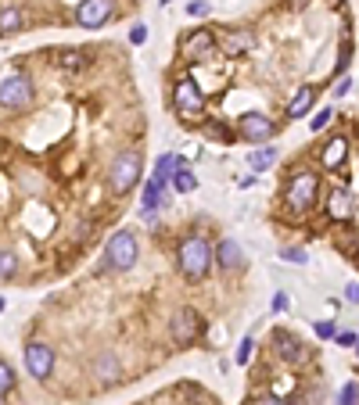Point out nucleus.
<instances>
[{
    "instance_id": "obj_2",
    "label": "nucleus",
    "mask_w": 359,
    "mask_h": 405,
    "mask_svg": "<svg viewBox=\"0 0 359 405\" xmlns=\"http://www.w3.org/2000/svg\"><path fill=\"white\" fill-rule=\"evenodd\" d=\"M316 194H320V176L313 169H298L291 179H287V191H284V201L291 212H306L316 205Z\"/></svg>"
},
{
    "instance_id": "obj_36",
    "label": "nucleus",
    "mask_w": 359,
    "mask_h": 405,
    "mask_svg": "<svg viewBox=\"0 0 359 405\" xmlns=\"http://www.w3.org/2000/svg\"><path fill=\"white\" fill-rule=\"evenodd\" d=\"M345 301H348V305H359V284H348V287H345Z\"/></svg>"
},
{
    "instance_id": "obj_6",
    "label": "nucleus",
    "mask_w": 359,
    "mask_h": 405,
    "mask_svg": "<svg viewBox=\"0 0 359 405\" xmlns=\"http://www.w3.org/2000/svg\"><path fill=\"white\" fill-rule=\"evenodd\" d=\"M237 137L255 144V147H262L266 140L277 137V122L269 118V115H262V111H248V115L237 118Z\"/></svg>"
},
{
    "instance_id": "obj_44",
    "label": "nucleus",
    "mask_w": 359,
    "mask_h": 405,
    "mask_svg": "<svg viewBox=\"0 0 359 405\" xmlns=\"http://www.w3.org/2000/svg\"><path fill=\"white\" fill-rule=\"evenodd\" d=\"M355 352H359V348H355Z\"/></svg>"
},
{
    "instance_id": "obj_45",
    "label": "nucleus",
    "mask_w": 359,
    "mask_h": 405,
    "mask_svg": "<svg viewBox=\"0 0 359 405\" xmlns=\"http://www.w3.org/2000/svg\"><path fill=\"white\" fill-rule=\"evenodd\" d=\"M355 262H359V259H355Z\"/></svg>"
},
{
    "instance_id": "obj_39",
    "label": "nucleus",
    "mask_w": 359,
    "mask_h": 405,
    "mask_svg": "<svg viewBox=\"0 0 359 405\" xmlns=\"http://www.w3.org/2000/svg\"><path fill=\"white\" fill-rule=\"evenodd\" d=\"M287 4H291V8H306V0H287Z\"/></svg>"
},
{
    "instance_id": "obj_10",
    "label": "nucleus",
    "mask_w": 359,
    "mask_h": 405,
    "mask_svg": "<svg viewBox=\"0 0 359 405\" xmlns=\"http://www.w3.org/2000/svg\"><path fill=\"white\" fill-rule=\"evenodd\" d=\"M111 15H115V0H83L76 8V22L83 29H101Z\"/></svg>"
},
{
    "instance_id": "obj_5",
    "label": "nucleus",
    "mask_w": 359,
    "mask_h": 405,
    "mask_svg": "<svg viewBox=\"0 0 359 405\" xmlns=\"http://www.w3.org/2000/svg\"><path fill=\"white\" fill-rule=\"evenodd\" d=\"M36 97V90H33V79L22 76V72H11L0 79V108H8V111H22L29 108Z\"/></svg>"
},
{
    "instance_id": "obj_13",
    "label": "nucleus",
    "mask_w": 359,
    "mask_h": 405,
    "mask_svg": "<svg viewBox=\"0 0 359 405\" xmlns=\"http://www.w3.org/2000/svg\"><path fill=\"white\" fill-rule=\"evenodd\" d=\"M273 341H277V352H280V359H287L291 366H298V362H306V359H309L306 345H302V341H298L294 334L277 330V334H273Z\"/></svg>"
},
{
    "instance_id": "obj_20",
    "label": "nucleus",
    "mask_w": 359,
    "mask_h": 405,
    "mask_svg": "<svg viewBox=\"0 0 359 405\" xmlns=\"http://www.w3.org/2000/svg\"><path fill=\"white\" fill-rule=\"evenodd\" d=\"M273 162H277V147H259V151H252L248 154V165L255 169V172H266V169H273Z\"/></svg>"
},
{
    "instance_id": "obj_41",
    "label": "nucleus",
    "mask_w": 359,
    "mask_h": 405,
    "mask_svg": "<svg viewBox=\"0 0 359 405\" xmlns=\"http://www.w3.org/2000/svg\"><path fill=\"white\" fill-rule=\"evenodd\" d=\"M162 4H172V0H162Z\"/></svg>"
},
{
    "instance_id": "obj_17",
    "label": "nucleus",
    "mask_w": 359,
    "mask_h": 405,
    "mask_svg": "<svg viewBox=\"0 0 359 405\" xmlns=\"http://www.w3.org/2000/svg\"><path fill=\"white\" fill-rule=\"evenodd\" d=\"M165 186L169 183H162L158 176H151L144 183V208H140V215H151L155 208H162V198H165Z\"/></svg>"
},
{
    "instance_id": "obj_34",
    "label": "nucleus",
    "mask_w": 359,
    "mask_h": 405,
    "mask_svg": "<svg viewBox=\"0 0 359 405\" xmlns=\"http://www.w3.org/2000/svg\"><path fill=\"white\" fill-rule=\"evenodd\" d=\"M130 43H133V47L147 43V25H133V29H130Z\"/></svg>"
},
{
    "instance_id": "obj_26",
    "label": "nucleus",
    "mask_w": 359,
    "mask_h": 405,
    "mask_svg": "<svg viewBox=\"0 0 359 405\" xmlns=\"http://www.w3.org/2000/svg\"><path fill=\"white\" fill-rule=\"evenodd\" d=\"M280 259H284V262H294V266H306V262H309V252H306V247H280Z\"/></svg>"
},
{
    "instance_id": "obj_15",
    "label": "nucleus",
    "mask_w": 359,
    "mask_h": 405,
    "mask_svg": "<svg viewBox=\"0 0 359 405\" xmlns=\"http://www.w3.org/2000/svg\"><path fill=\"white\" fill-rule=\"evenodd\" d=\"M316 93H320V90H316L313 83L298 86V90H294V97L287 101V122H291V118H302V115H306V111L316 104Z\"/></svg>"
},
{
    "instance_id": "obj_37",
    "label": "nucleus",
    "mask_w": 359,
    "mask_h": 405,
    "mask_svg": "<svg viewBox=\"0 0 359 405\" xmlns=\"http://www.w3.org/2000/svg\"><path fill=\"white\" fill-rule=\"evenodd\" d=\"M352 90V79L345 76V79H338V86H334V93H338V97H345V93Z\"/></svg>"
},
{
    "instance_id": "obj_11",
    "label": "nucleus",
    "mask_w": 359,
    "mask_h": 405,
    "mask_svg": "<svg viewBox=\"0 0 359 405\" xmlns=\"http://www.w3.org/2000/svg\"><path fill=\"white\" fill-rule=\"evenodd\" d=\"M184 54L191 61H208V57H216V36L212 33H205V29H198V33H191L184 40Z\"/></svg>"
},
{
    "instance_id": "obj_21",
    "label": "nucleus",
    "mask_w": 359,
    "mask_h": 405,
    "mask_svg": "<svg viewBox=\"0 0 359 405\" xmlns=\"http://www.w3.org/2000/svg\"><path fill=\"white\" fill-rule=\"evenodd\" d=\"M248 47H252V36H248V33H226V40H223V54H230V57L245 54Z\"/></svg>"
},
{
    "instance_id": "obj_42",
    "label": "nucleus",
    "mask_w": 359,
    "mask_h": 405,
    "mask_svg": "<svg viewBox=\"0 0 359 405\" xmlns=\"http://www.w3.org/2000/svg\"><path fill=\"white\" fill-rule=\"evenodd\" d=\"M0 405H4V398H0Z\"/></svg>"
},
{
    "instance_id": "obj_8",
    "label": "nucleus",
    "mask_w": 359,
    "mask_h": 405,
    "mask_svg": "<svg viewBox=\"0 0 359 405\" xmlns=\"http://www.w3.org/2000/svg\"><path fill=\"white\" fill-rule=\"evenodd\" d=\"M25 369L33 380H50L54 373V348L43 345V341H33V345H25Z\"/></svg>"
},
{
    "instance_id": "obj_43",
    "label": "nucleus",
    "mask_w": 359,
    "mask_h": 405,
    "mask_svg": "<svg viewBox=\"0 0 359 405\" xmlns=\"http://www.w3.org/2000/svg\"><path fill=\"white\" fill-rule=\"evenodd\" d=\"M334 4H338V0H334Z\"/></svg>"
},
{
    "instance_id": "obj_25",
    "label": "nucleus",
    "mask_w": 359,
    "mask_h": 405,
    "mask_svg": "<svg viewBox=\"0 0 359 405\" xmlns=\"http://www.w3.org/2000/svg\"><path fill=\"white\" fill-rule=\"evenodd\" d=\"M8 391H15V369L0 359V398H4Z\"/></svg>"
},
{
    "instance_id": "obj_14",
    "label": "nucleus",
    "mask_w": 359,
    "mask_h": 405,
    "mask_svg": "<svg viewBox=\"0 0 359 405\" xmlns=\"http://www.w3.org/2000/svg\"><path fill=\"white\" fill-rule=\"evenodd\" d=\"M345 162H348V140H345V137H334L331 144L323 147V154H320V165H323L327 172H338Z\"/></svg>"
},
{
    "instance_id": "obj_19",
    "label": "nucleus",
    "mask_w": 359,
    "mask_h": 405,
    "mask_svg": "<svg viewBox=\"0 0 359 405\" xmlns=\"http://www.w3.org/2000/svg\"><path fill=\"white\" fill-rule=\"evenodd\" d=\"M25 25V15H22V8H4V11H0V36H15L18 33V29Z\"/></svg>"
},
{
    "instance_id": "obj_7",
    "label": "nucleus",
    "mask_w": 359,
    "mask_h": 405,
    "mask_svg": "<svg viewBox=\"0 0 359 405\" xmlns=\"http://www.w3.org/2000/svg\"><path fill=\"white\" fill-rule=\"evenodd\" d=\"M201 330H205V320L194 313V308H187V305H184V308H176L172 320H169V334H172V341H176L180 348L194 345Z\"/></svg>"
},
{
    "instance_id": "obj_12",
    "label": "nucleus",
    "mask_w": 359,
    "mask_h": 405,
    "mask_svg": "<svg viewBox=\"0 0 359 405\" xmlns=\"http://www.w3.org/2000/svg\"><path fill=\"white\" fill-rule=\"evenodd\" d=\"M216 266L226 269V273H230V269H233V273L245 269V252H241V244H237L233 237H223V240L216 244Z\"/></svg>"
},
{
    "instance_id": "obj_31",
    "label": "nucleus",
    "mask_w": 359,
    "mask_h": 405,
    "mask_svg": "<svg viewBox=\"0 0 359 405\" xmlns=\"http://www.w3.org/2000/svg\"><path fill=\"white\" fill-rule=\"evenodd\" d=\"M208 11H212V8H208L205 0H191V4H187V15H191V18H205Z\"/></svg>"
},
{
    "instance_id": "obj_24",
    "label": "nucleus",
    "mask_w": 359,
    "mask_h": 405,
    "mask_svg": "<svg viewBox=\"0 0 359 405\" xmlns=\"http://www.w3.org/2000/svg\"><path fill=\"white\" fill-rule=\"evenodd\" d=\"M172 186H176V191H180V194H191V191H194V186H198V176H194L191 169H180V172L172 176Z\"/></svg>"
},
{
    "instance_id": "obj_9",
    "label": "nucleus",
    "mask_w": 359,
    "mask_h": 405,
    "mask_svg": "<svg viewBox=\"0 0 359 405\" xmlns=\"http://www.w3.org/2000/svg\"><path fill=\"white\" fill-rule=\"evenodd\" d=\"M172 108L180 115H201L205 111V93L198 90L194 79H180L176 90H172Z\"/></svg>"
},
{
    "instance_id": "obj_40",
    "label": "nucleus",
    "mask_w": 359,
    "mask_h": 405,
    "mask_svg": "<svg viewBox=\"0 0 359 405\" xmlns=\"http://www.w3.org/2000/svg\"><path fill=\"white\" fill-rule=\"evenodd\" d=\"M4 305H8V301H4V298H0V313H4Z\"/></svg>"
},
{
    "instance_id": "obj_35",
    "label": "nucleus",
    "mask_w": 359,
    "mask_h": 405,
    "mask_svg": "<svg viewBox=\"0 0 359 405\" xmlns=\"http://www.w3.org/2000/svg\"><path fill=\"white\" fill-rule=\"evenodd\" d=\"M287 308H291V298H287L284 291H277V294H273V313H287Z\"/></svg>"
},
{
    "instance_id": "obj_30",
    "label": "nucleus",
    "mask_w": 359,
    "mask_h": 405,
    "mask_svg": "<svg viewBox=\"0 0 359 405\" xmlns=\"http://www.w3.org/2000/svg\"><path fill=\"white\" fill-rule=\"evenodd\" d=\"M334 341H338L341 348H359V334H352V330H341Z\"/></svg>"
},
{
    "instance_id": "obj_32",
    "label": "nucleus",
    "mask_w": 359,
    "mask_h": 405,
    "mask_svg": "<svg viewBox=\"0 0 359 405\" xmlns=\"http://www.w3.org/2000/svg\"><path fill=\"white\" fill-rule=\"evenodd\" d=\"M252 348H255V341H252V337H245V341H241V348H237V362H241V366L252 359Z\"/></svg>"
},
{
    "instance_id": "obj_27",
    "label": "nucleus",
    "mask_w": 359,
    "mask_h": 405,
    "mask_svg": "<svg viewBox=\"0 0 359 405\" xmlns=\"http://www.w3.org/2000/svg\"><path fill=\"white\" fill-rule=\"evenodd\" d=\"M338 405H359V384H345L341 391H338Z\"/></svg>"
},
{
    "instance_id": "obj_33",
    "label": "nucleus",
    "mask_w": 359,
    "mask_h": 405,
    "mask_svg": "<svg viewBox=\"0 0 359 405\" xmlns=\"http://www.w3.org/2000/svg\"><path fill=\"white\" fill-rule=\"evenodd\" d=\"M348 57H352V43H348V40H345V43H341V54H338V69H334V72H338V76H341V72H345V69H348Z\"/></svg>"
},
{
    "instance_id": "obj_23",
    "label": "nucleus",
    "mask_w": 359,
    "mask_h": 405,
    "mask_svg": "<svg viewBox=\"0 0 359 405\" xmlns=\"http://www.w3.org/2000/svg\"><path fill=\"white\" fill-rule=\"evenodd\" d=\"M15 273H18V255L8 252V247H0V284H8Z\"/></svg>"
},
{
    "instance_id": "obj_18",
    "label": "nucleus",
    "mask_w": 359,
    "mask_h": 405,
    "mask_svg": "<svg viewBox=\"0 0 359 405\" xmlns=\"http://www.w3.org/2000/svg\"><path fill=\"white\" fill-rule=\"evenodd\" d=\"M180 169H187V158H184V154H162L158 165H155V176H158L162 183H172V176H176Z\"/></svg>"
},
{
    "instance_id": "obj_16",
    "label": "nucleus",
    "mask_w": 359,
    "mask_h": 405,
    "mask_svg": "<svg viewBox=\"0 0 359 405\" xmlns=\"http://www.w3.org/2000/svg\"><path fill=\"white\" fill-rule=\"evenodd\" d=\"M352 212H355V205H352L348 191H334L331 198H327V219L345 223V219H352Z\"/></svg>"
},
{
    "instance_id": "obj_1",
    "label": "nucleus",
    "mask_w": 359,
    "mask_h": 405,
    "mask_svg": "<svg viewBox=\"0 0 359 405\" xmlns=\"http://www.w3.org/2000/svg\"><path fill=\"white\" fill-rule=\"evenodd\" d=\"M176 266L187 280H205L216 266V247L205 240V233H187L176 247Z\"/></svg>"
},
{
    "instance_id": "obj_29",
    "label": "nucleus",
    "mask_w": 359,
    "mask_h": 405,
    "mask_svg": "<svg viewBox=\"0 0 359 405\" xmlns=\"http://www.w3.org/2000/svg\"><path fill=\"white\" fill-rule=\"evenodd\" d=\"M316 337H320V341H331V337H338L334 323H331V320H323V323H316Z\"/></svg>"
},
{
    "instance_id": "obj_38",
    "label": "nucleus",
    "mask_w": 359,
    "mask_h": 405,
    "mask_svg": "<svg viewBox=\"0 0 359 405\" xmlns=\"http://www.w3.org/2000/svg\"><path fill=\"white\" fill-rule=\"evenodd\" d=\"M259 405H284V401H277V398H262Z\"/></svg>"
},
{
    "instance_id": "obj_28",
    "label": "nucleus",
    "mask_w": 359,
    "mask_h": 405,
    "mask_svg": "<svg viewBox=\"0 0 359 405\" xmlns=\"http://www.w3.org/2000/svg\"><path fill=\"white\" fill-rule=\"evenodd\" d=\"M331 118H334V111H331V108H320V111H316V118H309V130H313V133H320Z\"/></svg>"
},
{
    "instance_id": "obj_22",
    "label": "nucleus",
    "mask_w": 359,
    "mask_h": 405,
    "mask_svg": "<svg viewBox=\"0 0 359 405\" xmlns=\"http://www.w3.org/2000/svg\"><path fill=\"white\" fill-rule=\"evenodd\" d=\"M97 377H101L104 384H111V380H118V359H115L111 352H104V355L97 359Z\"/></svg>"
},
{
    "instance_id": "obj_4",
    "label": "nucleus",
    "mask_w": 359,
    "mask_h": 405,
    "mask_svg": "<svg viewBox=\"0 0 359 405\" xmlns=\"http://www.w3.org/2000/svg\"><path fill=\"white\" fill-rule=\"evenodd\" d=\"M137 255H140V247H137V233L133 230H118L111 233L108 247H104V262L108 269H118V273H126L137 266Z\"/></svg>"
},
{
    "instance_id": "obj_3",
    "label": "nucleus",
    "mask_w": 359,
    "mask_h": 405,
    "mask_svg": "<svg viewBox=\"0 0 359 405\" xmlns=\"http://www.w3.org/2000/svg\"><path fill=\"white\" fill-rule=\"evenodd\" d=\"M140 176H144V162H140V154H137V151L115 154L111 176H108V183H111V191H115V194H130L133 186L140 183Z\"/></svg>"
}]
</instances>
